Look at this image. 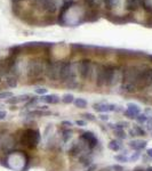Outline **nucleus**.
<instances>
[{
    "mask_svg": "<svg viewBox=\"0 0 152 171\" xmlns=\"http://www.w3.org/2000/svg\"><path fill=\"white\" fill-rule=\"evenodd\" d=\"M7 116V113L5 111H0V120H4Z\"/></svg>",
    "mask_w": 152,
    "mask_h": 171,
    "instance_id": "nucleus-36",
    "label": "nucleus"
},
{
    "mask_svg": "<svg viewBox=\"0 0 152 171\" xmlns=\"http://www.w3.org/2000/svg\"><path fill=\"white\" fill-rule=\"evenodd\" d=\"M104 2H105V5H106V8L109 9H111V8L115 6V0H104Z\"/></svg>",
    "mask_w": 152,
    "mask_h": 171,
    "instance_id": "nucleus-28",
    "label": "nucleus"
},
{
    "mask_svg": "<svg viewBox=\"0 0 152 171\" xmlns=\"http://www.w3.org/2000/svg\"><path fill=\"white\" fill-rule=\"evenodd\" d=\"M109 148L111 149V151H113V152H118L121 148V144L118 140H111L110 144H109Z\"/></svg>",
    "mask_w": 152,
    "mask_h": 171,
    "instance_id": "nucleus-19",
    "label": "nucleus"
},
{
    "mask_svg": "<svg viewBox=\"0 0 152 171\" xmlns=\"http://www.w3.org/2000/svg\"><path fill=\"white\" fill-rule=\"evenodd\" d=\"M98 119L102 120V121H108V120H109V116L106 115V114H101V115L98 116Z\"/></svg>",
    "mask_w": 152,
    "mask_h": 171,
    "instance_id": "nucleus-35",
    "label": "nucleus"
},
{
    "mask_svg": "<svg viewBox=\"0 0 152 171\" xmlns=\"http://www.w3.org/2000/svg\"><path fill=\"white\" fill-rule=\"evenodd\" d=\"M146 155L149 156L150 159H152V148H149L146 151Z\"/></svg>",
    "mask_w": 152,
    "mask_h": 171,
    "instance_id": "nucleus-38",
    "label": "nucleus"
},
{
    "mask_svg": "<svg viewBox=\"0 0 152 171\" xmlns=\"http://www.w3.org/2000/svg\"><path fill=\"white\" fill-rule=\"evenodd\" d=\"M76 124L79 127H85L87 123H86V121H84V120H77V121H76Z\"/></svg>",
    "mask_w": 152,
    "mask_h": 171,
    "instance_id": "nucleus-33",
    "label": "nucleus"
},
{
    "mask_svg": "<svg viewBox=\"0 0 152 171\" xmlns=\"http://www.w3.org/2000/svg\"><path fill=\"white\" fill-rule=\"evenodd\" d=\"M7 84L9 87H16V84H17V81H16V78L14 76H10V78H8L7 79Z\"/></svg>",
    "mask_w": 152,
    "mask_h": 171,
    "instance_id": "nucleus-26",
    "label": "nucleus"
},
{
    "mask_svg": "<svg viewBox=\"0 0 152 171\" xmlns=\"http://www.w3.org/2000/svg\"><path fill=\"white\" fill-rule=\"evenodd\" d=\"M43 72V64L40 62H31L29 65V76L36 78L41 75Z\"/></svg>",
    "mask_w": 152,
    "mask_h": 171,
    "instance_id": "nucleus-8",
    "label": "nucleus"
},
{
    "mask_svg": "<svg viewBox=\"0 0 152 171\" xmlns=\"http://www.w3.org/2000/svg\"><path fill=\"white\" fill-rule=\"evenodd\" d=\"M113 67L110 66H100L96 71V84L98 87L103 86H110V82L112 79Z\"/></svg>",
    "mask_w": 152,
    "mask_h": 171,
    "instance_id": "nucleus-1",
    "label": "nucleus"
},
{
    "mask_svg": "<svg viewBox=\"0 0 152 171\" xmlns=\"http://www.w3.org/2000/svg\"><path fill=\"white\" fill-rule=\"evenodd\" d=\"M84 118L86 120H88V121H94L95 120V116L92 113H85V114H84Z\"/></svg>",
    "mask_w": 152,
    "mask_h": 171,
    "instance_id": "nucleus-30",
    "label": "nucleus"
},
{
    "mask_svg": "<svg viewBox=\"0 0 152 171\" xmlns=\"http://www.w3.org/2000/svg\"><path fill=\"white\" fill-rule=\"evenodd\" d=\"M130 135L131 136H144L145 130L140 126H134V128L130 130Z\"/></svg>",
    "mask_w": 152,
    "mask_h": 171,
    "instance_id": "nucleus-17",
    "label": "nucleus"
},
{
    "mask_svg": "<svg viewBox=\"0 0 152 171\" xmlns=\"http://www.w3.org/2000/svg\"><path fill=\"white\" fill-rule=\"evenodd\" d=\"M127 110H129L135 116H137L138 114H141V108L137 104H134V103H128L127 104Z\"/></svg>",
    "mask_w": 152,
    "mask_h": 171,
    "instance_id": "nucleus-16",
    "label": "nucleus"
},
{
    "mask_svg": "<svg viewBox=\"0 0 152 171\" xmlns=\"http://www.w3.org/2000/svg\"><path fill=\"white\" fill-rule=\"evenodd\" d=\"M126 126H128V123H127V122H118V123H116L115 129H123Z\"/></svg>",
    "mask_w": 152,
    "mask_h": 171,
    "instance_id": "nucleus-29",
    "label": "nucleus"
},
{
    "mask_svg": "<svg viewBox=\"0 0 152 171\" xmlns=\"http://www.w3.org/2000/svg\"><path fill=\"white\" fill-rule=\"evenodd\" d=\"M152 83V68H146L144 71H141L138 75L136 87L142 88V87H148Z\"/></svg>",
    "mask_w": 152,
    "mask_h": 171,
    "instance_id": "nucleus-4",
    "label": "nucleus"
},
{
    "mask_svg": "<svg viewBox=\"0 0 152 171\" xmlns=\"http://www.w3.org/2000/svg\"><path fill=\"white\" fill-rule=\"evenodd\" d=\"M30 99L29 95H20V96L12 97L7 99V103L9 104H18V103H24V102H28Z\"/></svg>",
    "mask_w": 152,
    "mask_h": 171,
    "instance_id": "nucleus-14",
    "label": "nucleus"
},
{
    "mask_svg": "<svg viewBox=\"0 0 152 171\" xmlns=\"http://www.w3.org/2000/svg\"><path fill=\"white\" fill-rule=\"evenodd\" d=\"M134 171H145V170H144V169H142V168H136Z\"/></svg>",
    "mask_w": 152,
    "mask_h": 171,
    "instance_id": "nucleus-39",
    "label": "nucleus"
},
{
    "mask_svg": "<svg viewBox=\"0 0 152 171\" xmlns=\"http://www.w3.org/2000/svg\"><path fill=\"white\" fill-rule=\"evenodd\" d=\"M61 63L57 62H51L46 67V74L48 79L51 81H57L59 78V71H61Z\"/></svg>",
    "mask_w": 152,
    "mask_h": 171,
    "instance_id": "nucleus-5",
    "label": "nucleus"
},
{
    "mask_svg": "<svg viewBox=\"0 0 152 171\" xmlns=\"http://www.w3.org/2000/svg\"><path fill=\"white\" fill-rule=\"evenodd\" d=\"M112 168V170L115 171H123V168L121 165H113V167H111Z\"/></svg>",
    "mask_w": 152,
    "mask_h": 171,
    "instance_id": "nucleus-34",
    "label": "nucleus"
},
{
    "mask_svg": "<svg viewBox=\"0 0 152 171\" xmlns=\"http://www.w3.org/2000/svg\"><path fill=\"white\" fill-rule=\"evenodd\" d=\"M148 119H149V116H148L145 113H143V114L141 113V114H138L137 116H136V119L135 120L137 121L140 124H143V123H145V122L148 121Z\"/></svg>",
    "mask_w": 152,
    "mask_h": 171,
    "instance_id": "nucleus-21",
    "label": "nucleus"
},
{
    "mask_svg": "<svg viewBox=\"0 0 152 171\" xmlns=\"http://www.w3.org/2000/svg\"><path fill=\"white\" fill-rule=\"evenodd\" d=\"M62 124L65 127H72V122H71V121H63Z\"/></svg>",
    "mask_w": 152,
    "mask_h": 171,
    "instance_id": "nucleus-37",
    "label": "nucleus"
},
{
    "mask_svg": "<svg viewBox=\"0 0 152 171\" xmlns=\"http://www.w3.org/2000/svg\"><path fill=\"white\" fill-rule=\"evenodd\" d=\"M73 104L76 105V107H78V108H85V107H87V100L84 98H76Z\"/></svg>",
    "mask_w": 152,
    "mask_h": 171,
    "instance_id": "nucleus-18",
    "label": "nucleus"
},
{
    "mask_svg": "<svg viewBox=\"0 0 152 171\" xmlns=\"http://www.w3.org/2000/svg\"><path fill=\"white\" fill-rule=\"evenodd\" d=\"M120 80H123V73L121 71L119 70H113V73H112V79H111V82H110V86H117Z\"/></svg>",
    "mask_w": 152,
    "mask_h": 171,
    "instance_id": "nucleus-15",
    "label": "nucleus"
},
{
    "mask_svg": "<svg viewBox=\"0 0 152 171\" xmlns=\"http://www.w3.org/2000/svg\"><path fill=\"white\" fill-rule=\"evenodd\" d=\"M87 171H92V169H88V170H87Z\"/></svg>",
    "mask_w": 152,
    "mask_h": 171,
    "instance_id": "nucleus-40",
    "label": "nucleus"
},
{
    "mask_svg": "<svg viewBox=\"0 0 152 171\" xmlns=\"http://www.w3.org/2000/svg\"><path fill=\"white\" fill-rule=\"evenodd\" d=\"M115 135H116L117 138H119V139H125L126 138V134H125L123 129H115Z\"/></svg>",
    "mask_w": 152,
    "mask_h": 171,
    "instance_id": "nucleus-22",
    "label": "nucleus"
},
{
    "mask_svg": "<svg viewBox=\"0 0 152 171\" xmlns=\"http://www.w3.org/2000/svg\"><path fill=\"white\" fill-rule=\"evenodd\" d=\"M61 100H62L64 104H71V103L74 102V96H73L72 94H65V95L62 96Z\"/></svg>",
    "mask_w": 152,
    "mask_h": 171,
    "instance_id": "nucleus-20",
    "label": "nucleus"
},
{
    "mask_svg": "<svg viewBox=\"0 0 152 171\" xmlns=\"http://www.w3.org/2000/svg\"><path fill=\"white\" fill-rule=\"evenodd\" d=\"M146 144H148V141L146 140H140V139H135V140H130L129 141V147L131 149H134V151H141V149H143L146 147Z\"/></svg>",
    "mask_w": 152,
    "mask_h": 171,
    "instance_id": "nucleus-12",
    "label": "nucleus"
},
{
    "mask_svg": "<svg viewBox=\"0 0 152 171\" xmlns=\"http://www.w3.org/2000/svg\"><path fill=\"white\" fill-rule=\"evenodd\" d=\"M80 139H81V141L86 145L87 147H89V148H94L95 146H96V144H97V138H96V136H95L92 131L84 132V134L81 135Z\"/></svg>",
    "mask_w": 152,
    "mask_h": 171,
    "instance_id": "nucleus-7",
    "label": "nucleus"
},
{
    "mask_svg": "<svg viewBox=\"0 0 152 171\" xmlns=\"http://www.w3.org/2000/svg\"><path fill=\"white\" fill-rule=\"evenodd\" d=\"M35 91H36V94L40 95V96H45V95L47 94L48 89H46V88H43V87H37L36 89H35Z\"/></svg>",
    "mask_w": 152,
    "mask_h": 171,
    "instance_id": "nucleus-24",
    "label": "nucleus"
},
{
    "mask_svg": "<svg viewBox=\"0 0 152 171\" xmlns=\"http://www.w3.org/2000/svg\"><path fill=\"white\" fill-rule=\"evenodd\" d=\"M115 159H116L118 162H129V157H127L125 154H121V155H116V156H115Z\"/></svg>",
    "mask_w": 152,
    "mask_h": 171,
    "instance_id": "nucleus-23",
    "label": "nucleus"
},
{
    "mask_svg": "<svg viewBox=\"0 0 152 171\" xmlns=\"http://www.w3.org/2000/svg\"><path fill=\"white\" fill-rule=\"evenodd\" d=\"M78 72L82 80H88L92 78V74L94 73V67L90 60H81L78 64Z\"/></svg>",
    "mask_w": 152,
    "mask_h": 171,
    "instance_id": "nucleus-3",
    "label": "nucleus"
},
{
    "mask_svg": "<svg viewBox=\"0 0 152 171\" xmlns=\"http://www.w3.org/2000/svg\"><path fill=\"white\" fill-rule=\"evenodd\" d=\"M140 73H141V71L137 67H129L127 71H125L123 73V83H134V84H136Z\"/></svg>",
    "mask_w": 152,
    "mask_h": 171,
    "instance_id": "nucleus-6",
    "label": "nucleus"
},
{
    "mask_svg": "<svg viewBox=\"0 0 152 171\" xmlns=\"http://www.w3.org/2000/svg\"><path fill=\"white\" fill-rule=\"evenodd\" d=\"M15 1H18V0H15Z\"/></svg>",
    "mask_w": 152,
    "mask_h": 171,
    "instance_id": "nucleus-41",
    "label": "nucleus"
},
{
    "mask_svg": "<svg viewBox=\"0 0 152 171\" xmlns=\"http://www.w3.org/2000/svg\"><path fill=\"white\" fill-rule=\"evenodd\" d=\"M40 140V135L39 131L33 130V129H28L22 137V143L29 147H36L38 143Z\"/></svg>",
    "mask_w": 152,
    "mask_h": 171,
    "instance_id": "nucleus-2",
    "label": "nucleus"
},
{
    "mask_svg": "<svg viewBox=\"0 0 152 171\" xmlns=\"http://www.w3.org/2000/svg\"><path fill=\"white\" fill-rule=\"evenodd\" d=\"M145 123H146V129L150 130V131H152V118H149Z\"/></svg>",
    "mask_w": 152,
    "mask_h": 171,
    "instance_id": "nucleus-32",
    "label": "nucleus"
},
{
    "mask_svg": "<svg viewBox=\"0 0 152 171\" xmlns=\"http://www.w3.org/2000/svg\"><path fill=\"white\" fill-rule=\"evenodd\" d=\"M94 110L100 113H106V112H115L116 111V105L113 104H104V103H98L94 104Z\"/></svg>",
    "mask_w": 152,
    "mask_h": 171,
    "instance_id": "nucleus-10",
    "label": "nucleus"
},
{
    "mask_svg": "<svg viewBox=\"0 0 152 171\" xmlns=\"http://www.w3.org/2000/svg\"><path fill=\"white\" fill-rule=\"evenodd\" d=\"M144 0H126V8L128 10H137L140 7H143Z\"/></svg>",
    "mask_w": 152,
    "mask_h": 171,
    "instance_id": "nucleus-11",
    "label": "nucleus"
},
{
    "mask_svg": "<svg viewBox=\"0 0 152 171\" xmlns=\"http://www.w3.org/2000/svg\"><path fill=\"white\" fill-rule=\"evenodd\" d=\"M40 100L47 103V104H57V103H59L61 98H59L57 95L53 94V95H45V96H41Z\"/></svg>",
    "mask_w": 152,
    "mask_h": 171,
    "instance_id": "nucleus-13",
    "label": "nucleus"
},
{
    "mask_svg": "<svg viewBox=\"0 0 152 171\" xmlns=\"http://www.w3.org/2000/svg\"><path fill=\"white\" fill-rule=\"evenodd\" d=\"M71 73V64L70 63H63L61 65V71H59V78L58 80L62 82H66Z\"/></svg>",
    "mask_w": 152,
    "mask_h": 171,
    "instance_id": "nucleus-9",
    "label": "nucleus"
},
{
    "mask_svg": "<svg viewBox=\"0 0 152 171\" xmlns=\"http://www.w3.org/2000/svg\"><path fill=\"white\" fill-rule=\"evenodd\" d=\"M71 135H72V132H71V131H69V130H66V131H63V139L66 141L68 139H69V138H71Z\"/></svg>",
    "mask_w": 152,
    "mask_h": 171,
    "instance_id": "nucleus-31",
    "label": "nucleus"
},
{
    "mask_svg": "<svg viewBox=\"0 0 152 171\" xmlns=\"http://www.w3.org/2000/svg\"><path fill=\"white\" fill-rule=\"evenodd\" d=\"M138 159H140V153L138 152H135V153H133L129 157V161L130 162H135V161H137Z\"/></svg>",
    "mask_w": 152,
    "mask_h": 171,
    "instance_id": "nucleus-27",
    "label": "nucleus"
},
{
    "mask_svg": "<svg viewBox=\"0 0 152 171\" xmlns=\"http://www.w3.org/2000/svg\"><path fill=\"white\" fill-rule=\"evenodd\" d=\"M13 97V92L10 91H4V92H0V99H9Z\"/></svg>",
    "mask_w": 152,
    "mask_h": 171,
    "instance_id": "nucleus-25",
    "label": "nucleus"
}]
</instances>
